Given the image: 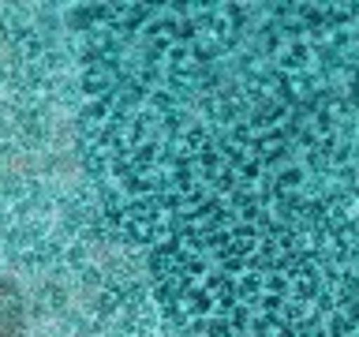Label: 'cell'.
Here are the masks:
<instances>
[{"mask_svg":"<svg viewBox=\"0 0 359 337\" xmlns=\"http://www.w3.org/2000/svg\"><path fill=\"white\" fill-rule=\"evenodd\" d=\"M0 337H27V289L0 274Z\"/></svg>","mask_w":359,"mask_h":337,"instance_id":"7a4b0ae2","label":"cell"},{"mask_svg":"<svg viewBox=\"0 0 359 337\" xmlns=\"http://www.w3.org/2000/svg\"><path fill=\"white\" fill-rule=\"evenodd\" d=\"M83 128L191 337H359V4H105Z\"/></svg>","mask_w":359,"mask_h":337,"instance_id":"6da1fadb","label":"cell"}]
</instances>
